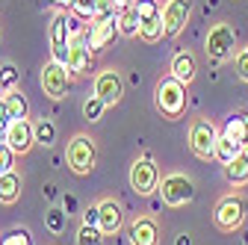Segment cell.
<instances>
[{
	"mask_svg": "<svg viewBox=\"0 0 248 245\" xmlns=\"http://www.w3.org/2000/svg\"><path fill=\"white\" fill-rule=\"evenodd\" d=\"M154 104L166 118H180L186 112V83H180L177 77H160L157 89H154Z\"/></svg>",
	"mask_w": 248,
	"mask_h": 245,
	"instance_id": "obj_1",
	"label": "cell"
},
{
	"mask_svg": "<svg viewBox=\"0 0 248 245\" xmlns=\"http://www.w3.org/2000/svg\"><path fill=\"white\" fill-rule=\"evenodd\" d=\"M65 163L74 174H92V168L98 166V145L92 136L86 133H74L68 139V148H65Z\"/></svg>",
	"mask_w": 248,
	"mask_h": 245,
	"instance_id": "obj_2",
	"label": "cell"
},
{
	"mask_svg": "<svg viewBox=\"0 0 248 245\" xmlns=\"http://www.w3.org/2000/svg\"><path fill=\"white\" fill-rule=\"evenodd\" d=\"M245 216H248V201L242 195H233V192L219 198V204H216V210H213V222H216V228H219L222 233L239 230Z\"/></svg>",
	"mask_w": 248,
	"mask_h": 245,
	"instance_id": "obj_3",
	"label": "cell"
},
{
	"mask_svg": "<svg viewBox=\"0 0 248 245\" xmlns=\"http://www.w3.org/2000/svg\"><path fill=\"white\" fill-rule=\"evenodd\" d=\"M233 47H236V33H233V27H231L228 21L213 24L210 33H207V59H210V62H213V65L228 62V59L233 56Z\"/></svg>",
	"mask_w": 248,
	"mask_h": 245,
	"instance_id": "obj_4",
	"label": "cell"
},
{
	"mask_svg": "<svg viewBox=\"0 0 248 245\" xmlns=\"http://www.w3.org/2000/svg\"><path fill=\"white\" fill-rule=\"evenodd\" d=\"M219 136H222V130L216 127L210 118H195L189 124V148H192V154L198 160H213Z\"/></svg>",
	"mask_w": 248,
	"mask_h": 245,
	"instance_id": "obj_5",
	"label": "cell"
},
{
	"mask_svg": "<svg viewBox=\"0 0 248 245\" xmlns=\"http://www.w3.org/2000/svg\"><path fill=\"white\" fill-rule=\"evenodd\" d=\"M160 195L169 207H183L195 198V183L189 174H180V171H171L160 180Z\"/></svg>",
	"mask_w": 248,
	"mask_h": 245,
	"instance_id": "obj_6",
	"label": "cell"
},
{
	"mask_svg": "<svg viewBox=\"0 0 248 245\" xmlns=\"http://www.w3.org/2000/svg\"><path fill=\"white\" fill-rule=\"evenodd\" d=\"M130 186L136 195L148 198L160 189V168L151 157H139L133 166H130Z\"/></svg>",
	"mask_w": 248,
	"mask_h": 245,
	"instance_id": "obj_7",
	"label": "cell"
},
{
	"mask_svg": "<svg viewBox=\"0 0 248 245\" xmlns=\"http://www.w3.org/2000/svg\"><path fill=\"white\" fill-rule=\"evenodd\" d=\"M47 39H50V56L56 59V62L65 65L68 62L71 42H74V33H71V24H68V15L65 12H56L53 15L50 30H47Z\"/></svg>",
	"mask_w": 248,
	"mask_h": 245,
	"instance_id": "obj_8",
	"label": "cell"
},
{
	"mask_svg": "<svg viewBox=\"0 0 248 245\" xmlns=\"http://www.w3.org/2000/svg\"><path fill=\"white\" fill-rule=\"evenodd\" d=\"M68 86H71L68 65H62V62H56V59H50V62L42 68V89H45V95L50 101H62V98L68 95Z\"/></svg>",
	"mask_w": 248,
	"mask_h": 245,
	"instance_id": "obj_9",
	"label": "cell"
},
{
	"mask_svg": "<svg viewBox=\"0 0 248 245\" xmlns=\"http://www.w3.org/2000/svg\"><path fill=\"white\" fill-rule=\"evenodd\" d=\"M95 95L107 104V107H115L121 98H124V80L115 68H104L95 74Z\"/></svg>",
	"mask_w": 248,
	"mask_h": 245,
	"instance_id": "obj_10",
	"label": "cell"
},
{
	"mask_svg": "<svg viewBox=\"0 0 248 245\" xmlns=\"http://www.w3.org/2000/svg\"><path fill=\"white\" fill-rule=\"evenodd\" d=\"M192 15V0H166L163 6V24H166V36H180L183 27L189 24Z\"/></svg>",
	"mask_w": 248,
	"mask_h": 245,
	"instance_id": "obj_11",
	"label": "cell"
},
{
	"mask_svg": "<svg viewBox=\"0 0 248 245\" xmlns=\"http://www.w3.org/2000/svg\"><path fill=\"white\" fill-rule=\"evenodd\" d=\"M118 36V21H92V27L83 33L86 45L92 47V53H98V50H107Z\"/></svg>",
	"mask_w": 248,
	"mask_h": 245,
	"instance_id": "obj_12",
	"label": "cell"
},
{
	"mask_svg": "<svg viewBox=\"0 0 248 245\" xmlns=\"http://www.w3.org/2000/svg\"><path fill=\"white\" fill-rule=\"evenodd\" d=\"M65 65H68V71H71L74 77H89V74H92V68H95V62H92V47L86 45L83 36H74Z\"/></svg>",
	"mask_w": 248,
	"mask_h": 245,
	"instance_id": "obj_13",
	"label": "cell"
},
{
	"mask_svg": "<svg viewBox=\"0 0 248 245\" xmlns=\"http://www.w3.org/2000/svg\"><path fill=\"white\" fill-rule=\"evenodd\" d=\"M6 145L15 151V154H30V148L36 145V130H33V121H27V118H18L12 121V127H9V136H6Z\"/></svg>",
	"mask_w": 248,
	"mask_h": 245,
	"instance_id": "obj_14",
	"label": "cell"
},
{
	"mask_svg": "<svg viewBox=\"0 0 248 245\" xmlns=\"http://www.w3.org/2000/svg\"><path fill=\"white\" fill-rule=\"evenodd\" d=\"M98 210H101V219H98V228H101V233H104V236H112V233H118V230H121V225H124L121 204H118L115 198H104V201H98Z\"/></svg>",
	"mask_w": 248,
	"mask_h": 245,
	"instance_id": "obj_15",
	"label": "cell"
},
{
	"mask_svg": "<svg viewBox=\"0 0 248 245\" xmlns=\"http://www.w3.org/2000/svg\"><path fill=\"white\" fill-rule=\"evenodd\" d=\"M127 233H130V245H160V228L151 216H136Z\"/></svg>",
	"mask_w": 248,
	"mask_h": 245,
	"instance_id": "obj_16",
	"label": "cell"
},
{
	"mask_svg": "<svg viewBox=\"0 0 248 245\" xmlns=\"http://www.w3.org/2000/svg\"><path fill=\"white\" fill-rule=\"evenodd\" d=\"M171 77H177L180 83L189 86L195 80V56L189 50H177L171 56Z\"/></svg>",
	"mask_w": 248,
	"mask_h": 245,
	"instance_id": "obj_17",
	"label": "cell"
},
{
	"mask_svg": "<svg viewBox=\"0 0 248 245\" xmlns=\"http://www.w3.org/2000/svg\"><path fill=\"white\" fill-rule=\"evenodd\" d=\"M222 136H228V139L236 142V145H245V142H248V112H233V115H228V121L222 124Z\"/></svg>",
	"mask_w": 248,
	"mask_h": 245,
	"instance_id": "obj_18",
	"label": "cell"
},
{
	"mask_svg": "<svg viewBox=\"0 0 248 245\" xmlns=\"http://www.w3.org/2000/svg\"><path fill=\"white\" fill-rule=\"evenodd\" d=\"M21 186H24V180H21V174L15 168L12 171H3V174H0V204L12 207L21 198Z\"/></svg>",
	"mask_w": 248,
	"mask_h": 245,
	"instance_id": "obj_19",
	"label": "cell"
},
{
	"mask_svg": "<svg viewBox=\"0 0 248 245\" xmlns=\"http://www.w3.org/2000/svg\"><path fill=\"white\" fill-rule=\"evenodd\" d=\"M118 36L124 39H136L139 36V12L136 6H127V9H118Z\"/></svg>",
	"mask_w": 248,
	"mask_h": 245,
	"instance_id": "obj_20",
	"label": "cell"
},
{
	"mask_svg": "<svg viewBox=\"0 0 248 245\" xmlns=\"http://www.w3.org/2000/svg\"><path fill=\"white\" fill-rule=\"evenodd\" d=\"M239 154H242V145L231 142L228 136H219V142H216V154H213V160H219L222 166H228V163H233Z\"/></svg>",
	"mask_w": 248,
	"mask_h": 245,
	"instance_id": "obj_21",
	"label": "cell"
},
{
	"mask_svg": "<svg viewBox=\"0 0 248 245\" xmlns=\"http://www.w3.org/2000/svg\"><path fill=\"white\" fill-rule=\"evenodd\" d=\"M163 36H166L163 18H154V21H142V24H139V39H142L145 45H157Z\"/></svg>",
	"mask_w": 248,
	"mask_h": 245,
	"instance_id": "obj_22",
	"label": "cell"
},
{
	"mask_svg": "<svg viewBox=\"0 0 248 245\" xmlns=\"http://www.w3.org/2000/svg\"><path fill=\"white\" fill-rule=\"evenodd\" d=\"M225 177L233 183V186H245V183H248V160L239 154L233 163L225 166Z\"/></svg>",
	"mask_w": 248,
	"mask_h": 245,
	"instance_id": "obj_23",
	"label": "cell"
},
{
	"mask_svg": "<svg viewBox=\"0 0 248 245\" xmlns=\"http://www.w3.org/2000/svg\"><path fill=\"white\" fill-rule=\"evenodd\" d=\"M33 130H36V145L50 148V145L56 142V124H53L50 118H39V121H33Z\"/></svg>",
	"mask_w": 248,
	"mask_h": 245,
	"instance_id": "obj_24",
	"label": "cell"
},
{
	"mask_svg": "<svg viewBox=\"0 0 248 245\" xmlns=\"http://www.w3.org/2000/svg\"><path fill=\"white\" fill-rule=\"evenodd\" d=\"M3 101H6V107H9V112H12V121H18V118H27V112H30V104H27V98L21 95L18 89L6 92V95H3Z\"/></svg>",
	"mask_w": 248,
	"mask_h": 245,
	"instance_id": "obj_25",
	"label": "cell"
},
{
	"mask_svg": "<svg viewBox=\"0 0 248 245\" xmlns=\"http://www.w3.org/2000/svg\"><path fill=\"white\" fill-rule=\"evenodd\" d=\"M45 225H47V230L62 233V230H65V225H68V213L59 210V207H50V210L45 213Z\"/></svg>",
	"mask_w": 248,
	"mask_h": 245,
	"instance_id": "obj_26",
	"label": "cell"
},
{
	"mask_svg": "<svg viewBox=\"0 0 248 245\" xmlns=\"http://www.w3.org/2000/svg\"><path fill=\"white\" fill-rule=\"evenodd\" d=\"M104 109H107V104H104L98 95H92V98L83 104V118L95 124V121H101V118H104Z\"/></svg>",
	"mask_w": 248,
	"mask_h": 245,
	"instance_id": "obj_27",
	"label": "cell"
},
{
	"mask_svg": "<svg viewBox=\"0 0 248 245\" xmlns=\"http://www.w3.org/2000/svg\"><path fill=\"white\" fill-rule=\"evenodd\" d=\"M0 245H33V236H30L27 228H12L0 236Z\"/></svg>",
	"mask_w": 248,
	"mask_h": 245,
	"instance_id": "obj_28",
	"label": "cell"
},
{
	"mask_svg": "<svg viewBox=\"0 0 248 245\" xmlns=\"http://www.w3.org/2000/svg\"><path fill=\"white\" fill-rule=\"evenodd\" d=\"M98 6H101V0H71V9H74V15H80V18H95V12H98Z\"/></svg>",
	"mask_w": 248,
	"mask_h": 245,
	"instance_id": "obj_29",
	"label": "cell"
},
{
	"mask_svg": "<svg viewBox=\"0 0 248 245\" xmlns=\"http://www.w3.org/2000/svg\"><path fill=\"white\" fill-rule=\"evenodd\" d=\"M101 239H104L101 228H92V225H83L77 233V245H101Z\"/></svg>",
	"mask_w": 248,
	"mask_h": 245,
	"instance_id": "obj_30",
	"label": "cell"
},
{
	"mask_svg": "<svg viewBox=\"0 0 248 245\" xmlns=\"http://www.w3.org/2000/svg\"><path fill=\"white\" fill-rule=\"evenodd\" d=\"M18 80H21V74H18V68H15L12 62H6L3 68H0V86H3L6 92H12V89L18 86Z\"/></svg>",
	"mask_w": 248,
	"mask_h": 245,
	"instance_id": "obj_31",
	"label": "cell"
},
{
	"mask_svg": "<svg viewBox=\"0 0 248 245\" xmlns=\"http://www.w3.org/2000/svg\"><path fill=\"white\" fill-rule=\"evenodd\" d=\"M233 65H236V77H239L242 83H248V45L233 56Z\"/></svg>",
	"mask_w": 248,
	"mask_h": 245,
	"instance_id": "obj_32",
	"label": "cell"
},
{
	"mask_svg": "<svg viewBox=\"0 0 248 245\" xmlns=\"http://www.w3.org/2000/svg\"><path fill=\"white\" fill-rule=\"evenodd\" d=\"M15 168V151L6 145V142H0V174L3 171H12Z\"/></svg>",
	"mask_w": 248,
	"mask_h": 245,
	"instance_id": "obj_33",
	"label": "cell"
},
{
	"mask_svg": "<svg viewBox=\"0 0 248 245\" xmlns=\"http://www.w3.org/2000/svg\"><path fill=\"white\" fill-rule=\"evenodd\" d=\"M98 219H101V210H98V204L86 207V213H83V225H92V228H98Z\"/></svg>",
	"mask_w": 248,
	"mask_h": 245,
	"instance_id": "obj_34",
	"label": "cell"
},
{
	"mask_svg": "<svg viewBox=\"0 0 248 245\" xmlns=\"http://www.w3.org/2000/svg\"><path fill=\"white\" fill-rule=\"evenodd\" d=\"M174 245H192V239H189V233H180V236L174 239Z\"/></svg>",
	"mask_w": 248,
	"mask_h": 245,
	"instance_id": "obj_35",
	"label": "cell"
},
{
	"mask_svg": "<svg viewBox=\"0 0 248 245\" xmlns=\"http://www.w3.org/2000/svg\"><path fill=\"white\" fill-rule=\"evenodd\" d=\"M115 3V9H127V6H133V0H112Z\"/></svg>",
	"mask_w": 248,
	"mask_h": 245,
	"instance_id": "obj_36",
	"label": "cell"
},
{
	"mask_svg": "<svg viewBox=\"0 0 248 245\" xmlns=\"http://www.w3.org/2000/svg\"><path fill=\"white\" fill-rule=\"evenodd\" d=\"M242 157H245V160H248V142H245V145H242Z\"/></svg>",
	"mask_w": 248,
	"mask_h": 245,
	"instance_id": "obj_37",
	"label": "cell"
},
{
	"mask_svg": "<svg viewBox=\"0 0 248 245\" xmlns=\"http://www.w3.org/2000/svg\"><path fill=\"white\" fill-rule=\"evenodd\" d=\"M56 3H62V6H71V0H56Z\"/></svg>",
	"mask_w": 248,
	"mask_h": 245,
	"instance_id": "obj_38",
	"label": "cell"
},
{
	"mask_svg": "<svg viewBox=\"0 0 248 245\" xmlns=\"http://www.w3.org/2000/svg\"><path fill=\"white\" fill-rule=\"evenodd\" d=\"M3 92H6V89H3V86H0V95H3Z\"/></svg>",
	"mask_w": 248,
	"mask_h": 245,
	"instance_id": "obj_39",
	"label": "cell"
}]
</instances>
